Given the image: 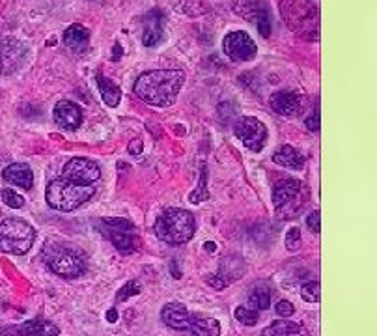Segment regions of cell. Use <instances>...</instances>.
Returning a JSON list of instances; mask_svg holds the SVG:
<instances>
[{
    "label": "cell",
    "instance_id": "obj_1",
    "mask_svg": "<svg viewBox=\"0 0 377 336\" xmlns=\"http://www.w3.org/2000/svg\"><path fill=\"white\" fill-rule=\"evenodd\" d=\"M183 82L185 73L179 69H152L144 71L137 79L135 93L146 105L166 109L176 103Z\"/></svg>",
    "mask_w": 377,
    "mask_h": 336
},
{
    "label": "cell",
    "instance_id": "obj_2",
    "mask_svg": "<svg viewBox=\"0 0 377 336\" xmlns=\"http://www.w3.org/2000/svg\"><path fill=\"white\" fill-rule=\"evenodd\" d=\"M161 320L174 331H191L192 336H220V323L215 317L191 312L183 303H166Z\"/></svg>",
    "mask_w": 377,
    "mask_h": 336
},
{
    "label": "cell",
    "instance_id": "obj_3",
    "mask_svg": "<svg viewBox=\"0 0 377 336\" xmlns=\"http://www.w3.org/2000/svg\"><path fill=\"white\" fill-rule=\"evenodd\" d=\"M155 236L168 245H183L191 241L196 234V219L192 213L181 208H170L161 213L155 226Z\"/></svg>",
    "mask_w": 377,
    "mask_h": 336
},
{
    "label": "cell",
    "instance_id": "obj_4",
    "mask_svg": "<svg viewBox=\"0 0 377 336\" xmlns=\"http://www.w3.org/2000/svg\"><path fill=\"white\" fill-rule=\"evenodd\" d=\"M41 256L49 271L62 278H77L87 273V260L82 256V252L69 245L60 243V241H47Z\"/></svg>",
    "mask_w": 377,
    "mask_h": 336
},
{
    "label": "cell",
    "instance_id": "obj_5",
    "mask_svg": "<svg viewBox=\"0 0 377 336\" xmlns=\"http://www.w3.org/2000/svg\"><path fill=\"white\" fill-rule=\"evenodd\" d=\"M280 14L286 25L303 38H319V8L308 0H284L280 4Z\"/></svg>",
    "mask_w": 377,
    "mask_h": 336
},
{
    "label": "cell",
    "instance_id": "obj_6",
    "mask_svg": "<svg viewBox=\"0 0 377 336\" xmlns=\"http://www.w3.org/2000/svg\"><path fill=\"white\" fill-rule=\"evenodd\" d=\"M93 185H77L67 179H54L47 185V204L56 211H73L93 197Z\"/></svg>",
    "mask_w": 377,
    "mask_h": 336
},
{
    "label": "cell",
    "instance_id": "obj_7",
    "mask_svg": "<svg viewBox=\"0 0 377 336\" xmlns=\"http://www.w3.org/2000/svg\"><path fill=\"white\" fill-rule=\"evenodd\" d=\"M36 230L25 219L6 217L0 221V251L23 256L32 249Z\"/></svg>",
    "mask_w": 377,
    "mask_h": 336
},
{
    "label": "cell",
    "instance_id": "obj_8",
    "mask_svg": "<svg viewBox=\"0 0 377 336\" xmlns=\"http://www.w3.org/2000/svg\"><path fill=\"white\" fill-rule=\"evenodd\" d=\"M101 232L119 252H133L139 247V238L135 234V226L131 221L124 217H105L101 219Z\"/></svg>",
    "mask_w": 377,
    "mask_h": 336
},
{
    "label": "cell",
    "instance_id": "obj_9",
    "mask_svg": "<svg viewBox=\"0 0 377 336\" xmlns=\"http://www.w3.org/2000/svg\"><path fill=\"white\" fill-rule=\"evenodd\" d=\"M233 133L239 142L254 153L262 152L267 144V127L254 116H241L233 124Z\"/></svg>",
    "mask_w": 377,
    "mask_h": 336
},
{
    "label": "cell",
    "instance_id": "obj_10",
    "mask_svg": "<svg viewBox=\"0 0 377 336\" xmlns=\"http://www.w3.org/2000/svg\"><path fill=\"white\" fill-rule=\"evenodd\" d=\"M101 168L100 165L87 157H73L69 159L62 170V179H67L77 185H93L100 181Z\"/></svg>",
    "mask_w": 377,
    "mask_h": 336
},
{
    "label": "cell",
    "instance_id": "obj_11",
    "mask_svg": "<svg viewBox=\"0 0 377 336\" xmlns=\"http://www.w3.org/2000/svg\"><path fill=\"white\" fill-rule=\"evenodd\" d=\"M222 49H225L226 56L232 62H249L258 53V47L245 30L226 34L225 41H222Z\"/></svg>",
    "mask_w": 377,
    "mask_h": 336
},
{
    "label": "cell",
    "instance_id": "obj_12",
    "mask_svg": "<svg viewBox=\"0 0 377 336\" xmlns=\"http://www.w3.org/2000/svg\"><path fill=\"white\" fill-rule=\"evenodd\" d=\"M233 8L239 15H243L247 21L254 23L264 38L271 36V14H269V8L265 6V2H262V0H239L238 4H233Z\"/></svg>",
    "mask_w": 377,
    "mask_h": 336
},
{
    "label": "cell",
    "instance_id": "obj_13",
    "mask_svg": "<svg viewBox=\"0 0 377 336\" xmlns=\"http://www.w3.org/2000/svg\"><path fill=\"white\" fill-rule=\"evenodd\" d=\"M60 329L49 320L34 317L17 325H0V336H58Z\"/></svg>",
    "mask_w": 377,
    "mask_h": 336
},
{
    "label": "cell",
    "instance_id": "obj_14",
    "mask_svg": "<svg viewBox=\"0 0 377 336\" xmlns=\"http://www.w3.org/2000/svg\"><path fill=\"white\" fill-rule=\"evenodd\" d=\"M54 122L58 124L62 129L66 131H75L79 129L80 124H82V109H80L77 103L73 101H67V99H62L56 103L53 111Z\"/></svg>",
    "mask_w": 377,
    "mask_h": 336
},
{
    "label": "cell",
    "instance_id": "obj_15",
    "mask_svg": "<svg viewBox=\"0 0 377 336\" xmlns=\"http://www.w3.org/2000/svg\"><path fill=\"white\" fill-rule=\"evenodd\" d=\"M269 105L280 116H297L303 111V98L291 90H280L269 98Z\"/></svg>",
    "mask_w": 377,
    "mask_h": 336
},
{
    "label": "cell",
    "instance_id": "obj_16",
    "mask_svg": "<svg viewBox=\"0 0 377 336\" xmlns=\"http://www.w3.org/2000/svg\"><path fill=\"white\" fill-rule=\"evenodd\" d=\"M27 54V47L21 41L10 38L0 40V62H2V73H12L23 64V58Z\"/></svg>",
    "mask_w": 377,
    "mask_h": 336
},
{
    "label": "cell",
    "instance_id": "obj_17",
    "mask_svg": "<svg viewBox=\"0 0 377 336\" xmlns=\"http://www.w3.org/2000/svg\"><path fill=\"white\" fill-rule=\"evenodd\" d=\"M301 191H303V185H301L299 179H293V178L280 179V181H277L275 187H273V192H271L273 204H275L277 210H284L286 205L291 204L293 200H297Z\"/></svg>",
    "mask_w": 377,
    "mask_h": 336
},
{
    "label": "cell",
    "instance_id": "obj_18",
    "mask_svg": "<svg viewBox=\"0 0 377 336\" xmlns=\"http://www.w3.org/2000/svg\"><path fill=\"white\" fill-rule=\"evenodd\" d=\"M163 27H165V14L161 10H152L144 17V34L142 43L146 47L157 45L163 40Z\"/></svg>",
    "mask_w": 377,
    "mask_h": 336
},
{
    "label": "cell",
    "instance_id": "obj_19",
    "mask_svg": "<svg viewBox=\"0 0 377 336\" xmlns=\"http://www.w3.org/2000/svg\"><path fill=\"white\" fill-rule=\"evenodd\" d=\"M262 336H310V333L303 323L291 322V320L282 317V320H277L271 325H267Z\"/></svg>",
    "mask_w": 377,
    "mask_h": 336
},
{
    "label": "cell",
    "instance_id": "obj_20",
    "mask_svg": "<svg viewBox=\"0 0 377 336\" xmlns=\"http://www.w3.org/2000/svg\"><path fill=\"white\" fill-rule=\"evenodd\" d=\"M2 178L6 179L10 185L21 187V189H30L34 183V174L30 170V166L23 165V163H14L4 168L2 172Z\"/></svg>",
    "mask_w": 377,
    "mask_h": 336
},
{
    "label": "cell",
    "instance_id": "obj_21",
    "mask_svg": "<svg viewBox=\"0 0 377 336\" xmlns=\"http://www.w3.org/2000/svg\"><path fill=\"white\" fill-rule=\"evenodd\" d=\"M88 43H90V32H88V28H84L79 23H75V25L66 28V32H64V45L67 49H71L75 53H82V51L88 49Z\"/></svg>",
    "mask_w": 377,
    "mask_h": 336
},
{
    "label": "cell",
    "instance_id": "obj_22",
    "mask_svg": "<svg viewBox=\"0 0 377 336\" xmlns=\"http://www.w3.org/2000/svg\"><path fill=\"white\" fill-rule=\"evenodd\" d=\"M273 163L284 168H291V170H301L305 166V155L295 150L293 146H282L275 155H273Z\"/></svg>",
    "mask_w": 377,
    "mask_h": 336
},
{
    "label": "cell",
    "instance_id": "obj_23",
    "mask_svg": "<svg viewBox=\"0 0 377 336\" xmlns=\"http://www.w3.org/2000/svg\"><path fill=\"white\" fill-rule=\"evenodd\" d=\"M98 86H100V93L103 101H105L108 107H118L119 99H122V90L119 86H116L113 80H108L103 75H98Z\"/></svg>",
    "mask_w": 377,
    "mask_h": 336
},
{
    "label": "cell",
    "instance_id": "obj_24",
    "mask_svg": "<svg viewBox=\"0 0 377 336\" xmlns=\"http://www.w3.org/2000/svg\"><path fill=\"white\" fill-rule=\"evenodd\" d=\"M269 303H271V293L267 288H256L254 293L249 297V309L252 310H267L269 309Z\"/></svg>",
    "mask_w": 377,
    "mask_h": 336
},
{
    "label": "cell",
    "instance_id": "obj_25",
    "mask_svg": "<svg viewBox=\"0 0 377 336\" xmlns=\"http://www.w3.org/2000/svg\"><path fill=\"white\" fill-rule=\"evenodd\" d=\"M233 316H236V320H238L239 323H243V325H247V327H254V325H256L260 320L258 310L249 309L247 304H243V306H238V309H236V312H233Z\"/></svg>",
    "mask_w": 377,
    "mask_h": 336
},
{
    "label": "cell",
    "instance_id": "obj_26",
    "mask_svg": "<svg viewBox=\"0 0 377 336\" xmlns=\"http://www.w3.org/2000/svg\"><path fill=\"white\" fill-rule=\"evenodd\" d=\"M301 297L305 299L306 303H319V299H321V286H319L318 280L303 284V288H301Z\"/></svg>",
    "mask_w": 377,
    "mask_h": 336
},
{
    "label": "cell",
    "instance_id": "obj_27",
    "mask_svg": "<svg viewBox=\"0 0 377 336\" xmlns=\"http://www.w3.org/2000/svg\"><path fill=\"white\" fill-rule=\"evenodd\" d=\"M0 197L4 200V204L10 205L12 210H21V208L25 205V198L21 197V194H17L14 189H2Z\"/></svg>",
    "mask_w": 377,
    "mask_h": 336
},
{
    "label": "cell",
    "instance_id": "obj_28",
    "mask_svg": "<svg viewBox=\"0 0 377 336\" xmlns=\"http://www.w3.org/2000/svg\"><path fill=\"white\" fill-rule=\"evenodd\" d=\"M183 12L189 17H200V15L207 14V6L202 0H185L183 2Z\"/></svg>",
    "mask_w": 377,
    "mask_h": 336
},
{
    "label": "cell",
    "instance_id": "obj_29",
    "mask_svg": "<svg viewBox=\"0 0 377 336\" xmlns=\"http://www.w3.org/2000/svg\"><path fill=\"white\" fill-rule=\"evenodd\" d=\"M140 293V282L139 280H131V282H127L124 288H119L118 295H116V301L122 303V301H126L129 297L133 295H139Z\"/></svg>",
    "mask_w": 377,
    "mask_h": 336
},
{
    "label": "cell",
    "instance_id": "obj_30",
    "mask_svg": "<svg viewBox=\"0 0 377 336\" xmlns=\"http://www.w3.org/2000/svg\"><path fill=\"white\" fill-rule=\"evenodd\" d=\"M301 232L299 228H290L286 234V249L290 252H297L301 249Z\"/></svg>",
    "mask_w": 377,
    "mask_h": 336
},
{
    "label": "cell",
    "instance_id": "obj_31",
    "mask_svg": "<svg viewBox=\"0 0 377 336\" xmlns=\"http://www.w3.org/2000/svg\"><path fill=\"white\" fill-rule=\"evenodd\" d=\"M207 189H205V181H204V176H202V179H200V185L198 189L194 192H191V197H189V200H191L192 204H200L202 200H207Z\"/></svg>",
    "mask_w": 377,
    "mask_h": 336
},
{
    "label": "cell",
    "instance_id": "obj_32",
    "mask_svg": "<svg viewBox=\"0 0 377 336\" xmlns=\"http://www.w3.org/2000/svg\"><path fill=\"white\" fill-rule=\"evenodd\" d=\"M306 226H308L314 234H319V230H321V213H319L318 210L312 211L310 215L306 217Z\"/></svg>",
    "mask_w": 377,
    "mask_h": 336
},
{
    "label": "cell",
    "instance_id": "obj_33",
    "mask_svg": "<svg viewBox=\"0 0 377 336\" xmlns=\"http://www.w3.org/2000/svg\"><path fill=\"white\" fill-rule=\"evenodd\" d=\"M277 314L280 317H290L293 316V312H295V309H293V304L290 303V301H286V299H280L277 303Z\"/></svg>",
    "mask_w": 377,
    "mask_h": 336
},
{
    "label": "cell",
    "instance_id": "obj_34",
    "mask_svg": "<svg viewBox=\"0 0 377 336\" xmlns=\"http://www.w3.org/2000/svg\"><path fill=\"white\" fill-rule=\"evenodd\" d=\"M207 284H209V286H213L215 290H225L226 286H228V280H226V278L222 277V275H218V273H215L213 277L207 278Z\"/></svg>",
    "mask_w": 377,
    "mask_h": 336
},
{
    "label": "cell",
    "instance_id": "obj_35",
    "mask_svg": "<svg viewBox=\"0 0 377 336\" xmlns=\"http://www.w3.org/2000/svg\"><path fill=\"white\" fill-rule=\"evenodd\" d=\"M306 127H308V129L314 133L319 131V111L318 109L314 111V114H312V116H308V118H306Z\"/></svg>",
    "mask_w": 377,
    "mask_h": 336
},
{
    "label": "cell",
    "instance_id": "obj_36",
    "mask_svg": "<svg viewBox=\"0 0 377 336\" xmlns=\"http://www.w3.org/2000/svg\"><path fill=\"white\" fill-rule=\"evenodd\" d=\"M129 153H133V155H140V153H142V140H133L131 144H129Z\"/></svg>",
    "mask_w": 377,
    "mask_h": 336
},
{
    "label": "cell",
    "instance_id": "obj_37",
    "mask_svg": "<svg viewBox=\"0 0 377 336\" xmlns=\"http://www.w3.org/2000/svg\"><path fill=\"white\" fill-rule=\"evenodd\" d=\"M106 320L111 323H114L118 320V312H116V310H108V312H106Z\"/></svg>",
    "mask_w": 377,
    "mask_h": 336
},
{
    "label": "cell",
    "instance_id": "obj_38",
    "mask_svg": "<svg viewBox=\"0 0 377 336\" xmlns=\"http://www.w3.org/2000/svg\"><path fill=\"white\" fill-rule=\"evenodd\" d=\"M213 249H215V245H213L212 241H209V243H207V251H213Z\"/></svg>",
    "mask_w": 377,
    "mask_h": 336
},
{
    "label": "cell",
    "instance_id": "obj_39",
    "mask_svg": "<svg viewBox=\"0 0 377 336\" xmlns=\"http://www.w3.org/2000/svg\"><path fill=\"white\" fill-rule=\"evenodd\" d=\"M0 75H2V62H0Z\"/></svg>",
    "mask_w": 377,
    "mask_h": 336
}]
</instances>
